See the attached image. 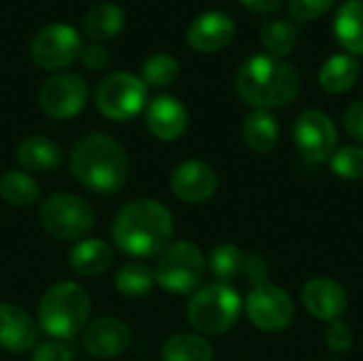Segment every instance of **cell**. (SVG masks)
I'll return each instance as SVG.
<instances>
[{
	"mask_svg": "<svg viewBox=\"0 0 363 361\" xmlns=\"http://www.w3.org/2000/svg\"><path fill=\"white\" fill-rule=\"evenodd\" d=\"M115 264V247L102 238L87 236L72 245L68 251V266L83 279H98Z\"/></svg>",
	"mask_w": 363,
	"mask_h": 361,
	"instance_id": "20",
	"label": "cell"
},
{
	"mask_svg": "<svg viewBox=\"0 0 363 361\" xmlns=\"http://www.w3.org/2000/svg\"><path fill=\"white\" fill-rule=\"evenodd\" d=\"M245 260L247 255L240 247H236L234 243H219L211 249L206 257V270L217 283L232 285V281H236L245 272Z\"/></svg>",
	"mask_w": 363,
	"mask_h": 361,
	"instance_id": "28",
	"label": "cell"
},
{
	"mask_svg": "<svg viewBox=\"0 0 363 361\" xmlns=\"http://www.w3.org/2000/svg\"><path fill=\"white\" fill-rule=\"evenodd\" d=\"M30 361H74V353L68 343L45 338L38 340L30 351Z\"/></svg>",
	"mask_w": 363,
	"mask_h": 361,
	"instance_id": "32",
	"label": "cell"
},
{
	"mask_svg": "<svg viewBox=\"0 0 363 361\" xmlns=\"http://www.w3.org/2000/svg\"><path fill=\"white\" fill-rule=\"evenodd\" d=\"M96 109L108 121L125 123L138 117L149 102V87L145 81L128 70L106 74L94 94Z\"/></svg>",
	"mask_w": 363,
	"mask_h": 361,
	"instance_id": "8",
	"label": "cell"
},
{
	"mask_svg": "<svg viewBox=\"0 0 363 361\" xmlns=\"http://www.w3.org/2000/svg\"><path fill=\"white\" fill-rule=\"evenodd\" d=\"M155 285L170 296H191L206 277V255L191 240H174L160 255L153 266Z\"/></svg>",
	"mask_w": 363,
	"mask_h": 361,
	"instance_id": "7",
	"label": "cell"
},
{
	"mask_svg": "<svg viewBox=\"0 0 363 361\" xmlns=\"http://www.w3.org/2000/svg\"><path fill=\"white\" fill-rule=\"evenodd\" d=\"M38 223L57 243H79L96 228V211L79 194L55 191L40 202Z\"/></svg>",
	"mask_w": 363,
	"mask_h": 361,
	"instance_id": "6",
	"label": "cell"
},
{
	"mask_svg": "<svg viewBox=\"0 0 363 361\" xmlns=\"http://www.w3.org/2000/svg\"><path fill=\"white\" fill-rule=\"evenodd\" d=\"M83 49L81 34L62 21L43 26L30 40V60L36 68L47 72H62L79 60Z\"/></svg>",
	"mask_w": 363,
	"mask_h": 361,
	"instance_id": "9",
	"label": "cell"
},
{
	"mask_svg": "<svg viewBox=\"0 0 363 361\" xmlns=\"http://www.w3.org/2000/svg\"><path fill=\"white\" fill-rule=\"evenodd\" d=\"M160 361H215V349L196 332H177L162 343Z\"/></svg>",
	"mask_w": 363,
	"mask_h": 361,
	"instance_id": "25",
	"label": "cell"
},
{
	"mask_svg": "<svg viewBox=\"0 0 363 361\" xmlns=\"http://www.w3.org/2000/svg\"><path fill=\"white\" fill-rule=\"evenodd\" d=\"M247 11L255 13V15H270V13H277L285 0H238Z\"/></svg>",
	"mask_w": 363,
	"mask_h": 361,
	"instance_id": "38",
	"label": "cell"
},
{
	"mask_svg": "<svg viewBox=\"0 0 363 361\" xmlns=\"http://www.w3.org/2000/svg\"><path fill=\"white\" fill-rule=\"evenodd\" d=\"M240 294L225 283H208L189 296L187 302V323L200 336H223L238 323L242 315Z\"/></svg>",
	"mask_w": 363,
	"mask_h": 361,
	"instance_id": "5",
	"label": "cell"
},
{
	"mask_svg": "<svg viewBox=\"0 0 363 361\" xmlns=\"http://www.w3.org/2000/svg\"><path fill=\"white\" fill-rule=\"evenodd\" d=\"M294 145L311 164H325L338 147V130L321 109H306L294 121Z\"/></svg>",
	"mask_w": 363,
	"mask_h": 361,
	"instance_id": "11",
	"label": "cell"
},
{
	"mask_svg": "<svg viewBox=\"0 0 363 361\" xmlns=\"http://www.w3.org/2000/svg\"><path fill=\"white\" fill-rule=\"evenodd\" d=\"M72 179L96 196H115L130 177V157L125 147L104 132L79 136L68 153Z\"/></svg>",
	"mask_w": 363,
	"mask_h": 361,
	"instance_id": "2",
	"label": "cell"
},
{
	"mask_svg": "<svg viewBox=\"0 0 363 361\" xmlns=\"http://www.w3.org/2000/svg\"><path fill=\"white\" fill-rule=\"evenodd\" d=\"M334 38L345 53L363 55V0H347L334 15Z\"/></svg>",
	"mask_w": 363,
	"mask_h": 361,
	"instance_id": "22",
	"label": "cell"
},
{
	"mask_svg": "<svg viewBox=\"0 0 363 361\" xmlns=\"http://www.w3.org/2000/svg\"><path fill=\"white\" fill-rule=\"evenodd\" d=\"M91 317V298L77 281H57L49 285L36 306L38 330L47 338L72 340L79 336Z\"/></svg>",
	"mask_w": 363,
	"mask_h": 361,
	"instance_id": "4",
	"label": "cell"
},
{
	"mask_svg": "<svg viewBox=\"0 0 363 361\" xmlns=\"http://www.w3.org/2000/svg\"><path fill=\"white\" fill-rule=\"evenodd\" d=\"M362 77V62L351 53L330 55L319 70V85L325 94L342 96L351 91Z\"/></svg>",
	"mask_w": 363,
	"mask_h": 361,
	"instance_id": "21",
	"label": "cell"
},
{
	"mask_svg": "<svg viewBox=\"0 0 363 361\" xmlns=\"http://www.w3.org/2000/svg\"><path fill=\"white\" fill-rule=\"evenodd\" d=\"M174 234V217L170 209L155 198H134L125 202L113 217V247L132 260L157 257Z\"/></svg>",
	"mask_w": 363,
	"mask_h": 361,
	"instance_id": "1",
	"label": "cell"
},
{
	"mask_svg": "<svg viewBox=\"0 0 363 361\" xmlns=\"http://www.w3.org/2000/svg\"><path fill=\"white\" fill-rule=\"evenodd\" d=\"M336 0H289V15L298 21H313L328 15L334 9Z\"/></svg>",
	"mask_w": 363,
	"mask_h": 361,
	"instance_id": "33",
	"label": "cell"
},
{
	"mask_svg": "<svg viewBox=\"0 0 363 361\" xmlns=\"http://www.w3.org/2000/svg\"><path fill=\"white\" fill-rule=\"evenodd\" d=\"M268 272H270V266H268V262L262 255H247L245 272L242 274H247L253 285L268 283Z\"/></svg>",
	"mask_w": 363,
	"mask_h": 361,
	"instance_id": "37",
	"label": "cell"
},
{
	"mask_svg": "<svg viewBox=\"0 0 363 361\" xmlns=\"http://www.w3.org/2000/svg\"><path fill=\"white\" fill-rule=\"evenodd\" d=\"M259 40L268 55L287 57L298 45V28L285 19H270L259 28Z\"/></svg>",
	"mask_w": 363,
	"mask_h": 361,
	"instance_id": "29",
	"label": "cell"
},
{
	"mask_svg": "<svg viewBox=\"0 0 363 361\" xmlns=\"http://www.w3.org/2000/svg\"><path fill=\"white\" fill-rule=\"evenodd\" d=\"M89 98L85 79L77 72H55L38 89L40 111L55 121L77 117Z\"/></svg>",
	"mask_w": 363,
	"mask_h": 361,
	"instance_id": "12",
	"label": "cell"
},
{
	"mask_svg": "<svg viewBox=\"0 0 363 361\" xmlns=\"http://www.w3.org/2000/svg\"><path fill=\"white\" fill-rule=\"evenodd\" d=\"M330 168L338 179L345 181H359L363 179V147L362 145H347L334 151L330 157Z\"/></svg>",
	"mask_w": 363,
	"mask_h": 361,
	"instance_id": "31",
	"label": "cell"
},
{
	"mask_svg": "<svg viewBox=\"0 0 363 361\" xmlns=\"http://www.w3.org/2000/svg\"><path fill=\"white\" fill-rule=\"evenodd\" d=\"M79 62L91 70V72H98V70H106L111 66V53L106 47L94 43V45H85L79 53Z\"/></svg>",
	"mask_w": 363,
	"mask_h": 361,
	"instance_id": "35",
	"label": "cell"
},
{
	"mask_svg": "<svg viewBox=\"0 0 363 361\" xmlns=\"http://www.w3.org/2000/svg\"><path fill=\"white\" fill-rule=\"evenodd\" d=\"M302 89V77L289 62L257 53L242 62L236 72V94L253 109H279L296 100Z\"/></svg>",
	"mask_w": 363,
	"mask_h": 361,
	"instance_id": "3",
	"label": "cell"
},
{
	"mask_svg": "<svg viewBox=\"0 0 363 361\" xmlns=\"http://www.w3.org/2000/svg\"><path fill=\"white\" fill-rule=\"evenodd\" d=\"M325 347L334 353H347L353 347V332L345 321H332L325 330Z\"/></svg>",
	"mask_w": 363,
	"mask_h": 361,
	"instance_id": "34",
	"label": "cell"
},
{
	"mask_svg": "<svg viewBox=\"0 0 363 361\" xmlns=\"http://www.w3.org/2000/svg\"><path fill=\"white\" fill-rule=\"evenodd\" d=\"M125 28V11L115 2H96L83 15V32L94 43H106Z\"/></svg>",
	"mask_w": 363,
	"mask_h": 361,
	"instance_id": "23",
	"label": "cell"
},
{
	"mask_svg": "<svg viewBox=\"0 0 363 361\" xmlns=\"http://www.w3.org/2000/svg\"><path fill=\"white\" fill-rule=\"evenodd\" d=\"M170 191L185 204H204L219 189L217 170L198 157L179 162L170 172Z\"/></svg>",
	"mask_w": 363,
	"mask_h": 361,
	"instance_id": "14",
	"label": "cell"
},
{
	"mask_svg": "<svg viewBox=\"0 0 363 361\" xmlns=\"http://www.w3.org/2000/svg\"><path fill=\"white\" fill-rule=\"evenodd\" d=\"M242 140L255 153H270L279 140V121L272 111L253 109L242 121Z\"/></svg>",
	"mask_w": 363,
	"mask_h": 361,
	"instance_id": "26",
	"label": "cell"
},
{
	"mask_svg": "<svg viewBox=\"0 0 363 361\" xmlns=\"http://www.w3.org/2000/svg\"><path fill=\"white\" fill-rule=\"evenodd\" d=\"M132 345V330L119 317L89 319L81 332L83 351L96 361H113L123 355Z\"/></svg>",
	"mask_w": 363,
	"mask_h": 361,
	"instance_id": "13",
	"label": "cell"
},
{
	"mask_svg": "<svg viewBox=\"0 0 363 361\" xmlns=\"http://www.w3.org/2000/svg\"><path fill=\"white\" fill-rule=\"evenodd\" d=\"M242 311L247 313L249 323L266 334L285 332L296 317V306L291 296L272 283L253 285L247 294Z\"/></svg>",
	"mask_w": 363,
	"mask_h": 361,
	"instance_id": "10",
	"label": "cell"
},
{
	"mask_svg": "<svg viewBox=\"0 0 363 361\" xmlns=\"http://www.w3.org/2000/svg\"><path fill=\"white\" fill-rule=\"evenodd\" d=\"M113 285L125 298H147L155 287V272L147 262L130 260L115 270Z\"/></svg>",
	"mask_w": 363,
	"mask_h": 361,
	"instance_id": "27",
	"label": "cell"
},
{
	"mask_svg": "<svg viewBox=\"0 0 363 361\" xmlns=\"http://www.w3.org/2000/svg\"><path fill=\"white\" fill-rule=\"evenodd\" d=\"M234 36L236 21L219 9L204 11L194 17L185 32L187 45L198 53H219L234 40Z\"/></svg>",
	"mask_w": 363,
	"mask_h": 361,
	"instance_id": "15",
	"label": "cell"
},
{
	"mask_svg": "<svg viewBox=\"0 0 363 361\" xmlns=\"http://www.w3.org/2000/svg\"><path fill=\"white\" fill-rule=\"evenodd\" d=\"M181 72V64L174 55L170 53H153L145 60L143 70H140V79L145 81L147 87H168L177 81Z\"/></svg>",
	"mask_w": 363,
	"mask_h": 361,
	"instance_id": "30",
	"label": "cell"
},
{
	"mask_svg": "<svg viewBox=\"0 0 363 361\" xmlns=\"http://www.w3.org/2000/svg\"><path fill=\"white\" fill-rule=\"evenodd\" d=\"M38 343L36 319L15 302H0V349L6 353H30Z\"/></svg>",
	"mask_w": 363,
	"mask_h": 361,
	"instance_id": "18",
	"label": "cell"
},
{
	"mask_svg": "<svg viewBox=\"0 0 363 361\" xmlns=\"http://www.w3.org/2000/svg\"><path fill=\"white\" fill-rule=\"evenodd\" d=\"M342 126L347 130V134L363 145V100H355L342 115Z\"/></svg>",
	"mask_w": 363,
	"mask_h": 361,
	"instance_id": "36",
	"label": "cell"
},
{
	"mask_svg": "<svg viewBox=\"0 0 363 361\" xmlns=\"http://www.w3.org/2000/svg\"><path fill=\"white\" fill-rule=\"evenodd\" d=\"M0 200L13 209H32L40 200L38 181L21 168H9L0 174Z\"/></svg>",
	"mask_w": 363,
	"mask_h": 361,
	"instance_id": "24",
	"label": "cell"
},
{
	"mask_svg": "<svg viewBox=\"0 0 363 361\" xmlns=\"http://www.w3.org/2000/svg\"><path fill=\"white\" fill-rule=\"evenodd\" d=\"M15 162L32 177L49 174L64 164V151L55 140L43 134H30L15 145Z\"/></svg>",
	"mask_w": 363,
	"mask_h": 361,
	"instance_id": "19",
	"label": "cell"
},
{
	"mask_svg": "<svg viewBox=\"0 0 363 361\" xmlns=\"http://www.w3.org/2000/svg\"><path fill=\"white\" fill-rule=\"evenodd\" d=\"M302 302L308 315L319 321H338L349 309V296L345 287L330 277H313L302 287Z\"/></svg>",
	"mask_w": 363,
	"mask_h": 361,
	"instance_id": "17",
	"label": "cell"
},
{
	"mask_svg": "<svg viewBox=\"0 0 363 361\" xmlns=\"http://www.w3.org/2000/svg\"><path fill=\"white\" fill-rule=\"evenodd\" d=\"M145 126L153 138L162 143H172L187 132L189 111L179 98L170 94H160L145 106Z\"/></svg>",
	"mask_w": 363,
	"mask_h": 361,
	"instance_id": "16",
	"label": "cell"
}]
</instances>
